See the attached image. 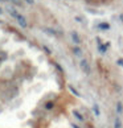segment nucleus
Returning <instances> with one entry per match:
<instances>
[{
	"label": "nucleus",
	"mask_w": 123,
	"mask_h": 128,
	"mask_svg": "<svg viewBox=\"0 0 123 128\" xmlns=\"http://www.w3.org/2000/svg\"><path fill=\"white\" fill-rule=\"evenodd\" d=\"M79 68L81 70L85 73V74H90V65L86 60H81V62H79Z\"/></svg>",
	"instance_id": "f257e3e1"
},
{
	"label": "nucleus",
	"mask_w": 123,
	"mask_h": 128,
	"mask_svg": "<svg viewBox=\"0 0 123 128\" xmlns=\"http://www.w3.org/2000/svg\"><path fill=\"white\" fill-rule=\"evenodd\" d=\"M16 20H17L19 24H20V26H21V28H27V26H28V22H27V20H25V17H24V16L17 15Z\"/></svg>",
	"instance_id": "f03ea898"
},
{
	"label": "nucleus",
	"mask_w": 123,
	"mask_h": 128,
	"mask_svg": "<svg viewBox=\"0 0 123 128\" xmlns=\"http://www.w3.org/2000/svg\"><path fill=\"white\" fill-rule=\"evenodd\" d=\"M7 11L9 12V15H11L12 17H15V18H16V17H17V15H19V13H17V12L15 11V9L12 8V7H8V8H7Z\"/></svg>",
	"instance_id": "7ed1b4c3"
},
{
	"label": "nucleus",
	"mask_w": 123,
	"mask_h": 128,
	"mask_svg": "<svg viewBox=\"0 0 123 128\" xmlns=\"http://www.w3.org/2000/svg\"><path fill=\"white\" fill-rule=\"evenodd\" d=\"M72 38H73V41L75 42V44H79V42H81V38H79V36H78L75 32L72 33Z\"/></svg>",
	"instance_id": "20e7f679"
},
{
	"label": "nucleus",
	"mask_w": 123,
	"mask_h": 128,
	"mask_svg": "<svg viewBox=\"0 0 123 128\" xmlns=\"http://www.w3.org/2000/svg\"><path fill=\"white\" fill-rule=\"evenodd\" d=\"M73 115L77 118V120H79V122H83V120H85L83 116H82V114H79L78 111H73Z\"/></svg>",
	"instance_id": "39448f33"
},
{
	"label": "nucleus",
	"mask_w": 123,
	"mask_h": 128,
	"mask_svg": "<svg viewBox=\"0 0 123 128\" xmlns=\"http://www.w3.org/2000/svg\"><path fill=\"white\" fill-rule=\"evenodd\" d=\"M114 128H122V120H120V118H115Z\"/></svg>",
	"instance_id": "423d86ee"
},
{
	"label": "nucleus",
	"mask_w": 123,
	"mask_h": 128,
	"mask_svg": "<svg viewBox=\"0 0 123 128\" xmlns=\"http://www.w3.org/2000/svg\"><path fill=\"white\" fill-rule=\"evenodd\" d=\"M44 32L49 33V34H52V36H57V32H56L54 29H50V28H44Z\"/></svg>",
	"instance_id": "0eeeda50"
},
{
	"label": "nucleus",
	"mask_w": 123,
	"mask_h": 128,
	"mask_svg": "<svg viewBox=\"0 0 123 128\" xmlns=\"http://www.w3.org/2000/svg\"><path fill=\"white\" fill-rule=\"evenodd\" d=\"M116 112L118 114H122L123 112V104H122V102H118L116 103Z\"/></svg>",
	"instance_id": "6e6552de"
},
{
	"label": "nucleus",
	"mask_w": 123,
	"mask_h": 128,
	"mask_svg": "<svg viewBox=\"0 0 123 128\" xmlns=\"http://www.w3.org/2000/svg\"><path fill=\"white\" fill-rule=\"evenodd\" d=\"M73 52H74V54L77 56V57H81V56H82V50L79 49V48H77V46H75V48H73Z\"/></svg>",
	"instance_id": "1a4fd4ad"
},
{
	"label": "nucleus",
	"mask_w": 123,
	"mask_h": 128,
	"mask_svg": "<svg viewBox=\"0 0 123 128\" xmlns=\"http://www.w3.org/2000/svg\"><path fill=\"white\" fill-rule=\"evenodd\" d=\"M99 28H101V29H108L110 25H108L107 22H102V24H99Z\"/></svg>",
	"instance_id": "9d476101"
},
{
	"label": "nucleus",
	"mask_w": 123,
	"mask_h": 128,
	"mask_svg": "<svg viewBox=\"0 0 123 128\" xmlns=\"http://www.w3.org/2000/svg\"><path fill=\"white\" fill-rule=\"evenodd\" d=\"M11 3H13V4H16V6H19V7H21L23 6V3H21V0H9Z\"/></svg>",
	"instance_id": "9b49d317"
},
{
	"label": "nucleus",
	"mask_w": 123,
	"mask_h": 128,
	"mask_svg": "<svg viewBox=\"0 0 123 128\" xmlns=\"http://www.w3.org/2000/svg\"><path fill=\"white\" fill-rule=\"evenodd\" d=\"M53 106H54V104L52 103V102H48V103L45 104V108H46V110H52V108H53Z\"/></svg>",
	"instance_id": "f8f14e48"
},
{
	"label": "nucleus",
	"mask_w": 123,
	"mask_h": 128,
	"mask_svg": "<svg viewBox=\"0 0 123 128\" xmlns=\"http://www.w3.org/2000/svg\"><path fill=\"white\" fill-rule=\"evenodd\" d=\"M94 112H95V115L97 116H99V115H101V112H99V108H98V106H97V104H94Z\"/></svg>",
	"instance_id": "ddd939ff"
},
{
	"label": "nucleus",
	"mask_w": 123,
	"mask_h": 128,
	"mask_svg": "<svg viewBox=\"0 0 123 128\" xmlns=\"http://www.w3.org/2000/svg\"><path fill=\"white\" fill-rule=\"evenodd\" d=\"M116 64L119 65V66H123V60H118V61H116Z\"/></svg>",
	"instance_id": "4468645a"
},
{
	"label": "nucleus",
	"mask_w": 123,
	"mask_h": 128,
	"mask_svg": "<svg viewBox=\"0 0 123 128\" xmlns=\"http://www.w3.org/2000/svg\"><path fill=\"white\" fill-rule=\"evenodd\" d=\"M69 88H70V90H72V91H73V92H74V94H75V95H79V94H78V92H77V91H75V90H74V88H73V87H72V86H70V87H69Z\"/></svg>",
	"instance_id": "2eb2a0df"
},
{
	"label": "nucleus",
	"mask_w": 123,
	"mask_h": 128,
	"mask_svg": "<svg viewBox=\"0 0 123 128\" xmlns=\"http://www.w3.org/2000/svg\"><path fill=\"white\" fill-rule=\"evenodd\" d=\"M25 2H27L28 4H33V3H35V0H25Z\"/></svg>",
	"instance_id": "dca6fc26"
},
{
	"label": "nucleus",
	"mask_w": 123,
	"mask_h": 128,
	"mask_svg": "<svg viewBox=\"0 0 123 128\" xmlns=\"http://www.w3.org/2000/svg\"><path fill=\"white\" fill-rule=\"evenodd\" d=\"M2 12H3V9H2V8H0V15H2Z\"/></svg>",
	"instance_id": "f3484780"
}]
</instances>
